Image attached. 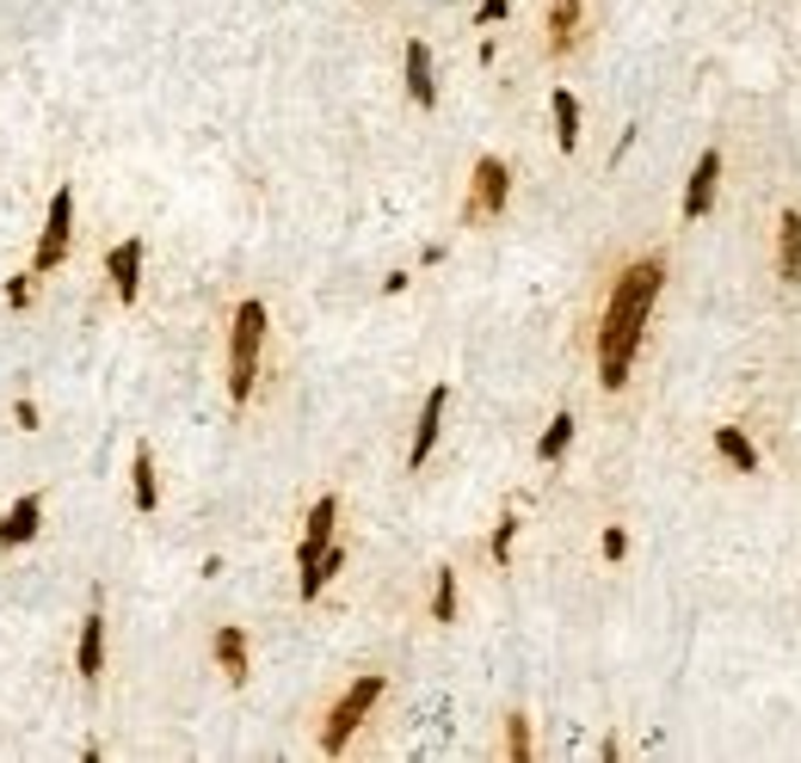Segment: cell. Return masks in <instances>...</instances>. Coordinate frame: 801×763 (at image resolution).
<instances>
[{"mask_svg":"<svg viewBox=\"0 0 801 763\" xmlns=\"http://www.w3.org/2000/svg\"><path fill=\"white\" fill-rule=\"evenodd\" d=\"M666 290V259H629L616 271L611 296H604V315H599V388H623L629 369L641 357V339H647V320H654V303Z\"/></svg>","mask_w":801,"mask_h":763,"instance_id":"cell-1","label":"cell"},{"mask_svg":"<svg viewBox=\"0 0 801 763\" xmlns=\"http://www.w3.org/2000/svg\"><path fill=\"white\" fill-rule=\"evenodd\" d=\"M266 303L259 296H247V303L235 308V320H228V400L235 407H247L259 388V357H266Z\"/></svg>","mask_w":801,"mask_h":763,"instance_id":"cell-2","label":"cell"},{"mask_svg":"<svg viewBox=\"0 0 801 763\" xmlns=\"http://www.w3.org/2000/svg\"><path fill=\"white\" fill-rule=\"evenodd\" d=\"M383 690H388L383 672H364V677H352V684H346V696L327 708V726H320V751H327V757H339V751L352 745V733L370 721V708L383 702Z\"/></svg>","mask_w":801,"mask_h":763,"instance_id":"cell-3","label":"cell"},{"mask_svg":"<svg viewBox=\"0 0 801 763\" xmlns=\"http://www.w3.org/2000/svg\"><path fill=\"white\" fill-rule=\"evenodd\" d=\"M512 204V167L500 155H481L475 172H468V198H463V222H500Z\"/></svg>","mask_w":801,"mask_h":763,"instance_id":"cell-4","label":"cell"},{"mask_svg":"<svg viewBox=\"0 0 801 763\" xmlns=\"http://www.w3.org/2000/svg\"><path fill=\"white\" fill-rule=\"evenodd\" d=\"M75 247V185H56L50 198V216H43V235H38V252H31V271H56Z\"/></svg>","mask_w":801,"mask_h":763,"instance_id":"cell-5","label":"cell"},{"mask_svg":"<svg viewBox=\"0 0 801 763\" xmlns=\"http://www.w3.org/2000/svg\"><path fill=\"white\" fill-rule=\"evenodd\" d=\"M548 56H574L580 38H586V0H548Z\"/></svg>","mask_w":801,"mask_h":763,"instance_id":"cell-6","label":"cell"},{"mask_svg":"<svg viewBox=\"0 0 801 763\" xmlns=\"http://www.w3.org/2000/svg\"><path fill=\"white\" fill-rule=\"evenodd\" d=\"M715 185H721V148H709L691 167V185H684V204H679L684 222H703V216L715 210Z\"/></svg>","mask_w":801,"mask_h":763,"instance_id":"cell-7","label":"cell"},{"mask_svg":"<svg viewBox=\"0 0 801 763\" xmlns=\"http://www.w3.org/2000/svg\"><path fill=\"white\" fill-rule=\"evenodd\" d=\"M106 277H111V290H118L123 308H136V296H142V240H118V247L106 252Z\"/></svg>","mask_w":801,"mask_h":763,"instance_id":"cell-8","label":"cell"},{"mask_svg":"<svg viewBox=\"0 0 801 763\" xmlns=\"http://www.w3.org/2000/svg\"><path fill=\"white\" fill-rule=\"evenodd\" d=\"M75 672L80 684H99L106 677V610H87V622H80V641H75Z\"/></svg>","mask_w":801,"mask_h":763,"instance_id":"cell-9","label":"cell"},{"mask_svg":"<svg viewBox=\"0 0 801 763\" xmlns=\"http://www.w3.org/2000/svg\"><path fill=\"white\" fill-rule=\"evenodd\" d=\"M38 529H43V493H19V499L0 512V548H7V554L26 548Z\"/></svg>","mask_w":801,"mask_h":763,"instance_id":"cell-10","label":"cell"},{"mask_svg":"<svg viewBox=\"0 0 801 763\" xmlns=\"http://www.w3.org/2000/svg\"><path fill=\"white\" fill-rule=\"evenodd\" d=\"M334 524H339V493H320L315 512H308V529H303V548H296V566H315L320 554L334 548Z\"/></svg>","mask_w":801,"mask_h":763,"instance_id":"cell-11","label":"cell"},{"mask_svg":"<svg viewBox=\"0 0 801 763\" xmlns=\"http://www.w3.org/2000/svg\"><path fill=\"white\" fill-rule=\"evenodd\" d=\"M444 407H451V388H432L426 395V407H419V425H414V444H407V468H426V456H432V444H438V432H444Z\"/></svg>","mask_w":801,"mask_h":763,"instance_id":"cell-12","label":"cell"},{"mask_svg":"<svg viewBox=\"0 0 801 763\" xmlns=\"http://www.w3.org/2000/svg\"><path fill=\"white\" fill-rule=\"evenodd\" d=\"M777 277H783V284H801V210L777 216Z\"/></svg>","mask_w":801,"mask_h":763,"instance_id":"cell-13","label":"cell"},{"mask_svg":"<svg viewBox=\"0 0 801 763\" xmlns=\"http://www.w3.org/2000/svg\"><path fill=\"white\" fill-rule=\"evenodd\" d=\"M407 99H414L419 111H432L438 106V80H432V50L426 43H407Z\"/></svg>","mask_w":801,"mask_h":763,"instance_id":"cell-14","label":"cell"},{"mask_svg":"<svg viewBox=\"0 0 801 763\" xmlns=\"http://www.w3.org/2000/svg\"><path fill=\"white\" fill-rule=\"evenodd\" d=\"M210 653H216V665H222L228 684H247V634H240L235 622L210 634Z\"/></svg>","mask_w":801,"mask_h":763,"instance_id":"cell-15","label":"cell"},{"mask_svg":"<svg viewBox=\"0 0 801 763\" xmlns=\"http://www.w3.org/2000/svg\"><path fill=\"white\" fill-rule=\"evenodd\" d=\"M130 493H136V512H155V505H160L155 449H148V444H136V456H130Z\"/></svg>","mask_w":801,"mask_h":763,"instance_id":"cell-16","label":"cell"},{"mask_svg":"<svg viewBox=\"0 0 801 763\" xmlns=\"http://www.w3.org/2000/svg\"><path fill=\"white\" fill-rule=\"evenodd\" d=\"M548 111H555V142H561V155H574L580 148V99L567 87H555L548 92Z\"/></svg>","mask_w":801,"mask_h":763,"instance_id":"cell-17","label":"cell"},{"mask_svg":"<svg viewBox=\"0 0 801 763\" xmlns=\"http://www.w3.org/2000/svg\"><path fill=\"white\" fill-rule=\"evenodd\" d=\"M715 449H721L728 462H734L740 474H752V468H759V449H752V437L740 432V425H721V432H715Z\"/></svg>","mask_w":801,"mask_h":763,"instance_id":"cell-18","label":"cell"},{"mask_svg":"<svg viewBox=\"0 0 801 763\" xmlns=\"http://www.w3.org/2000/svg\"><path fill=\"white\" fill-rule=\"evenodd\" d=\"M567 444H574V413H555L543 432V444H536V462H561L567 456Z\"/></svg>","mask_w":801,"mask_h":763,"instance_id":"cell-19","label":"cell"},{"mask_svg":"<svg viewBox=\"0 0 801 763\" xmlns=\"http://www.w3.org/2000/svg\"><path fill=\"white\" fill-rule=\"evenodd\" d=\"M432 622H456V573L451 566L432 573Z\"/></svg>","mask_w":801,"mask_h":763,"instance_id":"cell-20","label":"cell"},{"mask_svg":"<svg viewBox=\"0 0 801 763\" xmlns=\"http://www.w3.org/2000/svg\"><path fill=\"white\" fill-rule=\"evenodd\" d=\"M531 714H506V757L512 763H531Z\"/></svg>","mask_w":801,"mask_h":763,"instance_id":"cell-21","label":"cell"},{"mask_svg":"<svg viewBox=\"0 0 801 763\" xmlns=\"http://www.w3.org/2000/svg\"><path fill=\"white\" fill-rule=\"evenodd\" d=\"M512 542H518V517H500V529H494V548H487V554H494V566H506L512 561Z\"/></svg>","mask_w":801,"mask_h":763,"instance_id":"cell-22","label":"cell"},{"mask_svg":"<svg viewBox=\"0 0 801 763\" xmlns=\"http://www.w3.org/2000/svg\"><path fill=\"white\" fill-rule=\"evenodd\" d=\"M31 277H38V271H19L13 284H7V303H13V308H31Z\"/></svg>","mask_w":801,"mask_h":763,"instance_id":"cell-23","label":"cell"},{"mask_svg":"<svg viewBox=\"0 0 801 763\" xmlns=\"http://www.w3.org/2000/svg\"><path fill=\"white\" fill-rule=\"evenodd\" d=\"M599 548H604V561H623V554H629V536H623V529H604Z\"/></svg>","mask_w":801,"mask_h":763,"instance_id":"cell-24","label":"cell"},{"mask_svg":"<svg viewBox=\"0 0 801 763\" xmlns=\"http://www.w3.org/2000/svg\"><path fill=\"white\" fill-rule=\"evenodd\" d=\"M13 419L19 432H38V400H13Z\"/></svg>","mask_w":801,"mask_h":763,"instance_id":"cell-25","label":"cell"},{"mask_svg":"<svg viewBox=\"0 0 801 763\" xmlns=\"http://www.w3.org/2000/svg\"><path fill=\"white\" fill-rule=\"evenodd\" d=\"M512 13V0H481V26H500Z\"/></svg>","mask_w":801,"mask_h":763,"instance_id":"cell-26","label":"cell"}]
</instances>
